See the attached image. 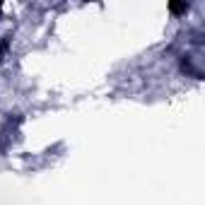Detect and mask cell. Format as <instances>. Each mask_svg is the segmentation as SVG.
Masks as SVG:
<instances>
[{"label": "cell", "instance_id": "1", "mask_svg": "<svg viewBox=\"0 0 205 205\" xmlns=\"http://www.w3.org/2000/svg\"><path fill=\"white\" fill-rule=\"evenodd\" d=\"M181 10H188V5H172V12H181Z\"/></svg>", "mask_w": 205, "mask_h": 205}]
</instances>
